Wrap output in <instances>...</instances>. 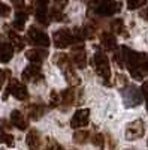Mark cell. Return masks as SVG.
<instances>
[{"instance_id":"obj_21","label":"cell","mask_w":148,"mask_h":150,"mask_svg":"<svg viewBox=\"0 0 148 150\" xmlns=\"http://www.w3.org/2000/svg\"><path fill=\"white\" fill-rule=\"evenodd\" d=\"M65 77H66V80H67V83H69L70 86H78V84L81 83L79 77L76 75V72L73 71L70 66L65 68Z\"/></svg>"},{"instance_id":"obj_25","label":"cell","mask_w":148,"mask_h":150,"mask_svg":"<svg viewBox=\"0 0 148 150\" xmlns=\"http://www.w3.org/2000/svg\"><path fill=\"white\" fill-rule=\"evenodd\" d=\"M54 62H55L58 66L63 68V69L69 66V57H67V54H55Z\"/></svg>"},{"instance_id":"obj_31","label":"cell","mask_w":148,"mask_h":150,"mask_svg":"<svg viewBox=\"0 0 148 150\" xmlns=\"http://www.w3.org/2000/svg\"><path fill=\"white\" fill-rule=\"evenodd\" d=\"M93 144L97 147V149H103V146H105V140H103V135L102 134H96L94 137H93Z\"/></svg>"},{"instance_id":"obj_26","label":"cell","mask_w":148,"mask_h":150,"mask_svg":"<svg viewBox=\"0 0 148 150\" xmlns=\"http://www.w3.org/2000/svg\"><path fill=\"white\" fill-rule=\"evenodd\" d=\"M87 138H88L87 131H78V132H75V135H73V141L78 143V144H84L85 141H87Z\"/></svg>"},{"instance_id":"obj_2","label":"cell","mask_w":148,"mask_h":150,"mask_svg":"<svg viewBox=\"0 0 148 150\" xmlns=\"http://www.w3.org/2000/svg\"><path fill=\"white\" fill-rule=\"evenodd\" d=\"M94 68L97 75L100 77L105 83L109 81L111 78V66H109V60L108 56L103 51H96L94 54Z\"/></svg>"},{"instance_id":"obj_8","label":"cell","mask_w":148,"mask_h":150,"mask_svg":"<svg viewBox=\"0 0 148 150\" xmlns=\"http://www.w3.org/2000/svg\"><path fill=\"white\" fill-rule=\"evenodd\" d=\"M33 5H34V15H36V20H38V23L43 24V26H46V24L49 23V17H48V5H49V0H33Z\"/></svg>"},{"instance_id":"obj_33","label":"cell","mask_w":148,"mask_h":150,"mask_svg":"<svg viewBox=\"0 0 148 150\" xmlns=\"http://www.w3.org/2000/svg\"><path fill=\"white\" fill-rule=\"evenodd\" d=\"M9 14H11V8L0 2V17H9Z\"/></svg>"},{"instance_id":"obj_36","label":"cell","mask_w":148,"mask_h":150,"mask_svg":"<svg viewBox=\"0 0 148 150\" xmlns=\"http://www.w3.org/2000/svg\"><path fill=\"white\" fill-rule=\"evenodd\" d=\"M141 17H142L144 20H147V21H148V6H145V9H142V11H141Z\"/></svg>"},{"instance_id":"obj_32","label":"cell","mask_w":148,"mask_h":150,"mask_svg":"<svg viewBox=\"0 0 148 150\" xmlns=\"http://www.w3.org/2000/svg\"><path fill=\"white\" fill-rule=\"evenodd\" d=\"M9 75H11L9 71H6V69H0V90H2V87H3V84H5V81L8 80Z\"/></svg>"},{"instance_id":"obj_16","label":"cell","mask_w":148,"mask_h":150,"mask_svg":"<svg viewBox=\"0 0 148 150\" xmlns=\"http://www.w3.org/2000/svg\"><path fill=\"white\" fill-rule=\"evenodd\" d=\"M46 56H48V53L45 50H39V48H33V50L26 51V57L32 62V63H36V65H41Z\"/></svg>"},{"instance_id":"obj_38","label":"cell","mask_w":148,"mask_h":150,"mask_svg":"<svg viewBox=\"0 0 148 150\" xmlns=\"http://www.w3.org/2000/svg\"><path fill=\"white\" fill-rule=\"evenodd\" d=\"M147 111H148V101H147Z\"/></svg>"},{"instance_id":"obj_29","label":"cell","mask_w":148,"mask_h":150,"mask_svg":"<svg viewBox=\"0 0 148 150\" xmlns=\"http://www.w3.org/2000/svg\"><path fill=\"white\" fill-rule=\"evenodd\" d=\"M145 3H147V0H127V8L133 11V9L142 8Z\"/></svg>"},{"instance_id":"obj_14","label":"cell","mask_w":148,"mask_h":150,"mask_svg":"<svg viewBox=\"0 0 148 150\" xmlns=\"http://www.w3.org/2000/svg\"><path fill=\"white\" fill-rule=\"evenodd\" d=\"M11 123L14 125L15 128H18L20 131H26L29 128V122H27L26 116L18 110H14L11 112Z\"/></svg>"},{"instance_id":"obj_7","label":"cell","mask_w":148,"mask_h":150,"mask_svg":"<svg viewBox=\"0 0 148 150\" xmlns=\"http://www.w3.org/2000/svg\"><path fill=\"white\" fill-rule=\"evenodd\" d=\"M53 42L57 48H67L69 45L73 44V35L67 29H60V30H57L54 33Z\"/></svg>"},{"instance_id":"obj_23","label":"cell","mask_w":148,"mask_h":150,"mask_svg":"<svg viewBox=\"0 0 148 150\" xmlns=\"http://www.w3.org/2000/svg\"><path fill=\"white\" fill-rule=\"evenodd\" d=\"M127 54H129V48L127 47H121L120 50H117L115 53V60L120 66H126V62H127Z\"/></svg>"},{"instance_id":"obj_5","label":"cell","mask_w":148,"mask_h":150,"mask_svg":"<svg viewBox=\"0 0 148 150\" xmlns=\"http://www.w3.org/2000/svg\"><path fill=\"white\" fill-rule=\"evenodd\" d=\"M121 92H123V99H124L126 107H136L142 102V93L139 92L138 87L127 86Z\"/></svg>"},{"instance_id":"obj_34","label":"cell","mask_w":148,"mask_h":150,"mask_svg":"<svg viewBox=\"0 0 148 150\" xmlns=\"http://www.w3.org/2000/svg\"><path fill=\"white\" fill-rule=\"evenodd\" d=\"M142 95L145 96V99L148 101V81H145L144 86H142Z\"/></svg>"},{"instance_id":"obj_19","label":"cell","mask_w":148,"mask_h":150,"mask_svg":"<svg viewBox=\"0 0 148 150\" xmlns=\"http://www.w3.org/2000/svg\"><path fill=\"white\" fill-rule=\"evenodd\" d=\"M102 44L106 50H109V51H112V50L117 48V39H115V36L112 33H109V32H105L102 33Z\"/></svg>"},{"instance_id":"obj_13","label":"cell","mask_w":148,"mask_h":150,"mask_svg":"<svg viewBox=\"0 0 148 150\" xmlns=\"http://www.w3.org/2000/svg\"><path fill=\"white\" fill-rule=\"evenodd\" d=\"M21 77H22L24 81H39V80H42V72H41L39 65L33 63V65L27 66L22 71Z\"/></svg>"},{"instance_id":"obj_39","label":"cell","mask_w":148,"mask_h":150,"mask_svg":"<svg viewBox=\"0 0 148 150\" xmlns=\"http://www.w3.org/2000/svg\"><path fill=\"white\" fill-rule=\"evenodd\" d=\"M147 144H148V140H147Z\"/></svg>"},{"instance_id":"obj_4","label":"cell","mask_w":148,"mask_h":150,"mask_svg":"<svg viewBox=\"0 0 148 150\" xmlns=\"http://www.w3.org/2000/svg\"><path fill=\"white\" fill-rule=\"evenodd\" d=\"M93 3H94L96 14L102 17H109L120 9V3L114 2V0H94Z\"/></svg>"},{"instance_id":"obj_17","label":"cell","mask_w":148,"mask_h":150,"mask_svg":"<svg viewBox=\"0 0 148 150\" xmlns=\"http://www.w3.org/2000/svg\"><path fill=\"white\" fill-rule=\"evenodd\" d=\"M73 102H75V90L66 89V90L61 92V95H60V104L65 105V110H67Z\"/></svg>"},{"instance_id":"obj_22","label":"cell","mask_w":148,"mask_h":150,"mask_svg":"<svg viewBox=\"0 0 148 150\" xmlns=\"http://www.w3.org/2000/svg\"><path fill=\"white\" fill-rule=\"evenodd\" d=\"M43 111H45V108H43L42 105L34 104V105H30V107H29V116H30V119H33V120H38V119H41V117L43 116Z\"/></svg>"},{"instance_id":"obj_18","label":"cell","mask_w":148,"mask_h":150,"mask_svg":"<svg viewBox=\"0 0 148 150\" xmlns=\"http://www.w3.org/2000/svg\"><path fill=\"white\" fill-rule=\"evenodd\" d=\"M8 38H9V42L12 44V47H14L17 51H21V50L24 48V39L18 35V33H15L14 30H8Z\"/></svg>"},{"instance_id":"obj_15","label":"cell","mask_w":148,"mask_h":150,"mask_svg":"<svg viewBox=\"0 0 148 150\" xmlns=\"http://www.w3.org/2000/svg\"><path fill=\"white\" fill-rule=\"evenodd\" d=\"M26 143H27V147L29 150H41V134L36 131V129H32L29 131L27 134V138H26Z\"/></svg>"},{"instance_id":"obj_35","label":"cell","mask_w":148,"mask_h":150,"mask_svg":"<svg viewBox=\"0 0 148 150\" xmlns=\"http://www.w3.org/2000/svg\"><path fill=\"white\" fill-rule=\"evenodd\" d=\"M55 2V6H57V9H61L66 3H67V0H54Z\"/></svg>"},{"instance_id":"obj_12","label":"cell","mask_w":148,"mask_h":150,"mask_svg":"<svg viewBox=\"0 0 148 150\" xmlns=\"http://www.w3.org/2000/svg\"><path fill=\"white\" fill-rule=\"evenodd\" d=\"M14 47L11 42L5 41V38L0 35V63H8L14 56Z\"/></svg>"},{"instance_id":"obj_27","label":"cell","mask_w":148,"mask_h":150,"mask_svg":"<svg viewBox=\"0 0 148 150\" xmlns=\"http://www.w3.org/2000/svg\"><path fill=\"white\" fill-rule=\"evenodd\" d=\"M58 104H60V95L55 90H53L49 95V108H55L58 107Z\"/></svg>"},{"instance_id":"obj_37","label":"cell","mask_w":148,"mask_h":150,"mask_svg":"<svg viewBox=\"0 0 148 150\" xmlns=\"http://www.w3.org/2000/svg\"><path fill=\"white\" fill-rule=\"evenodd\" d=\"M12 3H14L17 8H22L24 6V0H11Z\"/></svg>"},{"instance_id":"obj_3","label":"cell","mask_w":148,"mask_h":150,"mask_svg":"<svg viewBox=\"0 0 148 150\" xmlns=\"http://www.w3.org/2000/svg\"><path fill=\"white\" fill-rule=\"evenodd\" d=\"M12 95L14 98H17L18 101H26L29 98V92H27V87L24 86L22 83H20L18 80L15 78H11L8 87H6V95H5V99L8 98V95Z\"/></svg>"},{"instance_id":"obj_6","label":"cell","mask_w":148,"mask_h":150,"mask_svg":"<svg viewBox=\"0 0 148 150\" xmlns=\"http://www.w3.org/2000/svg\"><path fill=\"white\" fill-rule=\"evenodd\" d=\"M27 38H29V41H30L32 44L38 45V47L46 48V47H49V44H51V42H49V36H48L45 32L39 30L38 27H34V26H32V27L29 29Z\"/></svg>"},{"instance_id":"obj_11","label":"cell","mask_w":148,"mask_h":150,"mask_svg":"<svg viewBox=\"0 0 148 150\" xmlns=\"http://www.w3.org/2000/svg\"><path fill=\"white\" fill-rule=\"evenodd\" d=\"M144 122L142 120H135L132 122L127 129H126V138L129 141H133V140H138L141 138V137L144 135Z\"/></svg>"},{"instance_id":"obj_9","label":"cell","mask_w":148,"mask_h":150,"mask_svg":"<svg viewBox=\"0 0 148 150\" xmlns=\"http://www.w3.org/2000/svg\"><path fill=\"white\" fill-rule=\"evenodd\" d=\"M88 120H90V110L88 108H81L78 111H75L72 120H70V126L73 129H81V128H85L88 125Z\"/></svg>"},{"instance_id":"obj_30","label":"cell","mask_w":148,"mask_h":150,"mask_svg":"<svg viewBox=\"0 0 148 150\" xmlns=\"http://www.w3.org/2000/svg\"><path fill=\"white\" fill-rule=\"evenodd\" d=\"M43 150H63V147H61L55 140H48L45 147H43Z\"/></svg>"},{"instance_id":"obj_24","label":"cell","mask_w":148,"mask_h":150,"mask_svg":"<svg viewBox=\"0 0 148 150\" xmlns=\"http://www.w3.org/2000/svg\"><path fill=\"white\" fill-rule=\"evenodd\" d=\"M0 143L6 144L8 147H14L15 146V141H14V137L11 134H8L3 128H0Z\"/></svg>"},{"instance_id":"obj_28","label":"cell","mask_w":148,"mask_h":150,"mask_svg":"<svg viewBox=\"0 0 148 150\" xmlns=\"http://www.w3.org/2000/svg\"><path fill=\"white\" fill-rule=\"evenodd\" d=\"M112 30L118 35L124 33V23H123V20H114L112 21Z\"/></svg>"},{"instance_id":"obj_1","label":"cell","mask_w":148,"mask_h":150,"mask_svg":"<svg viewBox=\"0 0 148 150\" xmlns=\"http://www.w3.org/2000/svg\"><path fill=\"white\" fill-rule=\"evenodd\" d=\"M126 68L135 80H144L148 75V54L129 50Z\"/></svg>"},{"instance_id":"obj_10","label":"cell","mask_w":148,"mask_h":150,"mask_svg":"<svg viewBox=\"0 0 148 150\" xmlns=\"http://www.w3.org/2000/svg\"><path fill=\"white\" fill-rule=\"evenodd\" d=\"M72 62L79 69L85 68V65H87V56H85V50L82 44H75L72 47Z\"/></svg>"},{"instance_id":"obj_20","label":"cell","mask_w":148,"mask_h":150,"mask_svg":"<svg viewBox=\"0 0 148 150\" xmlns=\"http://www.w3.org/2000/svg\"><path fill=\"white\" fill-rule=\"evenodd\" d=\"M27 18H29V15H27L26 11H18L15 14V20H14V23H12V27L17 29V30H22Z\"/></svg>"}]
</instances>
